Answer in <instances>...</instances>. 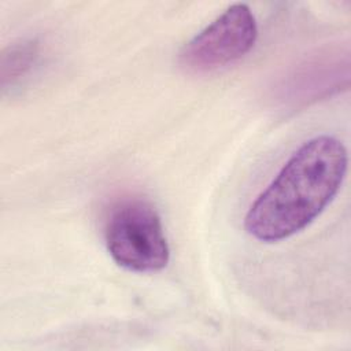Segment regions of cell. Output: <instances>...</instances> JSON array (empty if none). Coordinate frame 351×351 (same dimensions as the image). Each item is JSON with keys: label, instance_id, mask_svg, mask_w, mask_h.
Instances as JSON below:
<instances>
[{"label": "cell", "instance_id": "cell-4", "mask_svg": "<svg viewBox=\"0 0 351 351\" xmlns=\"http://www.w3.org/2000/svg\"><path fill=\"white\" fill-rule=\"evenodd\" d=\"M40 56V44L36 40H21L4 48L0 60L1 88L16 85L36 66Z\"/></svg>", "mask_w": 351, "mask_h": 351}, {"label": "cell", "instance_id": "cell-2", "mask_svg": "<svg viewBox=\"0 0 351 351\" xmlns=\"http://www.w3.org/2000/svg\"><path fill=\"white\" fill-rule=\"evenodd\" d=\"M104 240L112 261L130 271L155 273L170 259L160 217L143 196L128 195L111 206L104 222Z\"/></svg>", "mask_w": 351, "mask_h": 351}, {"label": "cell", "instance_id": "cell-3", "mask_svg": "<svg viewBox=\"0 0 351 351\" xmlns=\"http://www.w3.org/2000/svg\"><path fill=\"white\" fill-rule=\"evenodd\" d=\"M256 38L258 25L251 8L234 3L181 48L178 66L191 74L215 71L244 58Z\"/></svg>", "mask_w": 351, "mask_h": 351}, {"label": "cell", "instance_id": "cell-1", "mask_svg": "<svg viewBox=\"0 0 351 351\" xmlns=\"http://www.w3.org/2000/svg\"><path fill=\"white\" fill-rule=\"evenodd\" d=\"M347 167V148L339 138L321 134L303 143L250 206L245 232L262 243L299 233L335 199Z\"/></svg>", "mask_w": 351, "mask_h": 351}]
</instances>
